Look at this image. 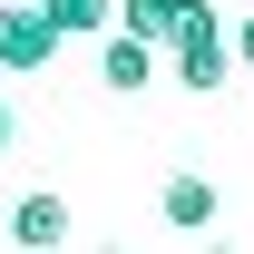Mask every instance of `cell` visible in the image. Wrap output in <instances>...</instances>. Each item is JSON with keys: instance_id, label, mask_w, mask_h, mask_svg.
I'll use <instances>...</instances> for the list:
<instances>
[{"instance_id": "9", "label": "cell", "mask_w": 254, "mask_h": 254, "mask_svg": "<svg viewBox=\"0 0 254 254\" xmlns=\"http://www.w3.org/2000/svg\"><path fill=\"white\" fill-rule=\"evenodd\" d=\"M10 127H20V118H10V98H0V147H10Z\"/></svg>"}, {"instance_id": "5", "label": "cell", "mask_w": 254, "mask_h": 254, "mask_svg": "<svg viewBox=\"0 0 254 254\" xmlns=\"http://www.w3.org/2000/svg\"><path fill=\"white\" fill-rule=\"evenodd\" d=\"M157 215L176 225V235H195V225H215V215H225V195L205 186V176H166V195H157Z\"/></svg>"}, {"instance_id": "7", "label": "cell", "mask_w": 254, "mask_h": 254, "mask_svg": "<svg viewBox=\"0 0 254 254\" xmlns=\"http://www.w3.org/2000/svg\"><path fill=\"white\" fill-rule=\"evenodd\" d=\"M118 10H127V30H137V39H166V30L195 10V0H118Z\"/></svg>"}, {"instance_id": "6", "label": "cell", "mask_w": 254, "mask_h": 254, "mask_svg": "<svg viewBox=\"0 0 254 254\" xmlns=\"http://www.w3.org/2000/svg\"><path fill=\"white\" fill-rule=\"evenodd\" d=\"M39 10H49V30H59V39H98L108 20H118V0H39Z\"/></svg>"}, {"instance_id": "2", "label": "cell", "mask_w": 254, "mask_h": 254, "mask_svg": "<svg viewBox=\"0 0 254 254\" xmlns=\"http://www.w3.org/2000/svg\"><path fill=\"white\" fill-rule=\"evenodd\" d=\"M49 49H59V30H49V10H0V68L10 78H30V68H49Z\"/></svg>"}, {"instance_id": "8", "label": "cell", "mask_w": 254, "mask_h": 254, "mask_svg": "<svg viewBox=\"0 0 254 254\" xmlns=\"http://www.w3.org/2000/svg\"><path fill=\"white\" fill-rule=\"evenodd\" d=\"M225 49H235V68H254V10L235 20V30H225Z\"/></svg>"}, {"instance_id": "1", "label": "cell", "mask_w": 254, "mask_h": 254, "mask_svg": "<svg viewBox=\"0 0 254 254\" xmlns=\"http://www.w3.org/2000/svg\"><path fill=\"white\" fill-rule=\"evenodd\" d=\"M166 49H176V78H186V88H225V78H235V49H225V10L215 0H195L186 20L166 30Z\"/></svg>"}, {"instance_id": "3", "label": "cell", "mask_w": 254, "mask_h": 254, "mask_svg": "<svg viewBox=\"0 0 254 254\" xmlns=\"http://www.w3.org/2000/svg\"><path fill=\"white\" fill-rule=\"evenodd\" d=\"M98 78H108V88H147V78H157V39L98 30Z\"/></svg>"}, {"instance_id": "4", "label": "cell", "mask_w": 254, "mask_h": 254, "mask_svg": "<svg viewBox=\"0 0 254 254\" xmlns=\"http://www.w3.org/2000/svg\"><path fill=\"white\" fill-rule=\"evenodd\" d=\"M10 245H30V254H49V245H68V205L49 186H30L20 205H10Z\"/></svg>"}]
</instances>
